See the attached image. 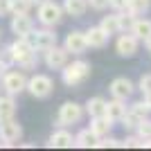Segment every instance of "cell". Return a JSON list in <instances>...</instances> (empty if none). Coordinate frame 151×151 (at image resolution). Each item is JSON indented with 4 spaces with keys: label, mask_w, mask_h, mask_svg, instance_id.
Masks as SVG:
<instances>
[{
    "label": "cell",
    "mask_w": 151,
    "mask_h": 151,
    "mask_svg": "<svg viewBox=\"0 0 151 151\" xmlns=\"http://www.w3.org/2000/svg\"><path fill=\"white\" fill-rule=\"evenodd\" d=\"M9 50H12L14 63H18L23 70H34L38 65L36 50H34V45L29 43L27 36H16V41L9 45Z\"/></svg>",
    "instance_id": "obj_1"
},
{
    "label": "cell",
    "mask_w": 151,
    "mask_h": 151,
    "mask_svg": "<svg viewBox=\"0 0 151 151\" xmlns=\"http://www.w3.org/2000/svg\"><path fill=\"white\" fill-rule=\"evenodd\" d=\"M90 77V63L83 61V59H77L72 63H65L61 70V79L65 86L75 88V86H81L86 79Z\"/></svg>",
    "instance_id": "obj_2"
},
{
    "label": "cell",
    "mask_w": 151,
    "mask_h": 151,
    "mask_svg": "<svg viewBox=\"0 0 151 151\" xmlns=\"http://www.w3.org/2000/svg\"><path fill=\"white\" fill-rule=\"evenodd\" d=\"M63 7L61 5H57L54 0H47V2H43V5H38V9H36V18H38V23L43 27H57L59 23L63 20Z\"/></svg>",
    "instance_id": "obj_3"
},
{
    "label": "cell",
    "mask_w": 151,
    "mask_h": 151,
    "mask_svg": "<svg viewBox=\"0 0 151 151\" xmlns=\"http://www.w3.org/2000/svg\"><path fill=\"white\" fill-rule=\"evenodd\" d=\"M86 113V108L77 101H65L61 104L59 108V115H57V126H72V124H79Z\"/></svg>",
    "instance_id": "obj_4"
},
{
    "label": "cell",
    "mask_w": 151,
    "mask_h": 151,
    "mask_svg": "<svg viewBox=\"0 0 151 151\" xmlns=\"http://www.w3.org/2000/svg\"><path fill=\"white\" fill-rule=\"evenodd\" d=\"M52 90H54V81H52V77L47 75H34L27 79V93L32 97H36V99H45V97H50Z\"/></svg>",
    "instance_id": "obj_5"
},
{
    "label": "cell",
    "mask_w": 151,
    "mask_h": 151,
    "mask_svg": "<svg viewBox=\"0 0 151 151\" xmlns=\"http://www.w3.org/2000/svg\"><path fill=\"white\" fill-rule=\"evenodd\" d=\"M0 83H2V90H5L7 95H20L23 90H27V77L25 72H20V70H7L5 77L0 79Z\"/></svg>",
    "instance_id": "obj_6"
},
{
    "label": "cell",
    "mask_w": 151,
    "mask_h": 151,
    "mask_svg": "<svg viewBox=\"0 0 151 151\" xmlns=\"http://www.w3.org/2000/svg\"><path fill=\"white\" fill-rule=\"evenodd\" d=\"M29 38V43L34 45V50L36 52H45L50 50L52 45H57V34L50 29V27H43V29H32L27 34Z\"/></svg>",
    "instance_id": "obj_7"
},
{
    "label": "cell",
    "mask_w": 151,
    "mask_h": 151,
    "mask_svg": "<svg viewBox=\"0 0 151 151\" xmlns=\"http://www.w3.org/2000/svg\"><path fill=\"white\" fill-rule=\"evenodd\" d=\"M149 111H151V108L145 104V99L131 104V106L126 108L124 117H122V126H124V129H138V124L149 115Z\"/></svg>",
    "instance_id": "obj_8"
},
{
    "label": "cell",
    "mask_w": 151,
    "mask_h": 151,
    "mask_svg": "<svg viewBox=\"0 0 151 151\" xmlns=\"http://www.w3.org/2000/svg\"><path fill=\"white\" fill-rule=\"evenodd\" d=\"M43 54H45L43 61L50 70H63V65L68 63V57H70V52L65 47H59V45H52L50 50H45Z\"/></svg>",
    "instance_id": "obj_9"
},
{
    "label": "cell",
    "mask_w": 151,
    "mask_h": 151,
    "mask_svg": "<svg viewBox=\"0 0 151 151\" xmlns=\"http://www.w3.org/2000/svg\"><path fill=\"white\" fill-rule=\"evenodd\" d=\"M20 138H23V126L16 120L0 122V140L5 142V147H12L16 142H20Z\"/></svg>",
    "instance_id": "obj_10"
},
{
    "label": "cell",
    "mask_w": 151,
    "mask_h": 151,
    "mask_svg": "<svg viewBox=\"0 0 151 151\" xmlns=\"http://www.w3.org/2000/svg\"><path fill=\"white\" fill-rule=\"evenodd\" d=\"M63 47L70 52V54H77V57H81L83 52L88 50V41H86V32H79V29H72L68 32V36H65V43Z\"/></svg>",
    "instance_id": "obj_11"
},
{
    "label": "cell",
    "mask_w": 151,
    "mask_h": 151,
    "mask_svg": "<svg viewBox=\"0 0 151 151\" xmlns=\"http://www.w3.org/2000/svg\"><path fill=\"white\" fill-rule=\"evenodd\" d=\"M138 47H140V38L133 36L131 32H122L120 38L115 41V50L120 57H133L138 52Z\"/></svg>",
    "instance_id": "obj_12"
},
{
    "label": "cell",
    "mask_w": 151,
    "mask_h": 151,
    "mask_svg": "<svg viewBox=\"0 0 151 151\" xmlns=\"http://www.w3.org/2000/svg\"><path fill=\"white\" fill-rule=\"evenodd\" d=\"M108 90H111V97L126 101L133 93H135V86H133L131 79H126V77H117V79H113V81H111Z\"/></svg>",
    "instance_id": "obj_13"
},
{
    "label": "cell",
    "mask_w": 151,
    "mask_h": 151,
    "mask_svg": "<svg viewBox=\"0 0 151 151\" xmlns=\"http://www.w3.org/2000/svg\"><path fill=\"white\" fill-rule=\"evenodd\" d=\"M12 34L16 36H27L32 29H34V20L29 18V14H12Z\"/></svg>",
    "instance_id": "obj_14"
},
{
    "label": "cell",
    "mask_w": 151,
    "mask_h": 151,
    "mask_svg": "<svg viewBox=\"0 0 151 151\" xmlns=\"http://www.w3.org/2000/svg\"><path fill=\"white\" fill-rule=\"evenodd\" d=\"M47 147H54V149H70V147H75V138H72L70 131H65V126H59V131H54L50 135Z\"/></svg>",
    "instance_id": "obj_15"
},
{
    "label": "cell",
    "mask_w": 151,
    "mask_h": 151,
    "mask_svg": "<svg viewBox=\"0 0 151 151\" xmlns=\"http://www.w3.org/2000/svg\"><path fill=\"white\" fill-rule=\"evenodd\" d=\"M124 113H126V101L124 99H111V101H106V117L113 124H117V122H122V117H124Z\"/></svg>",
    "instance_id": "obj_16"
},
{
    "label": "cell",
    "mask_w": 151,
    "mask_h": 151,
    "mask_svg": "<svg viewBox=\"0 0 151 151\" xmlns=\"http://www.w3.org/2000/svg\"><path fill=\"white\" fill-rule=\"evenodd\" d=\"M108 38H111V34H106V32L101 29L99 25L97 27H90L88 32H86V41H88V47H106Z\"/></svg>",
    "instance_id": "obj_17"
},
{
    "label": "cell",
    "mask_w": 151,
    "mask_h": 151,
    "mask_svg": "<svg viewBox=\"0 0 151 151\" xmlns=\"http://www.w3.org/2000/svg\"><path fill=\"white\" fill-rule=\"evenodd\" d=\"M90 131L95 133V138H106L108 133H111V129H113V122L108 120L106 115H101V117H90Z\"/></svg>",
    "instance_id": "obj_18"
},
{
    "label": "cell",
    "mask_w": 151,
    "mask_h": 151,
    "mask_svg": "<svg viewBox=\"0 0 151 151\" xmlns=\"http://www.w3.org/2000/svg\"><path fill=\"white\" fill-rule=\"evenodd\" d=\"M16 117V99L14 95H2L0 97V122H7V120H14Z\"/></svg>",
    "instance_id": "obj_19"
},
{
    "label": "cell",
    "mask_w": 151,
    "mask_h": 151,
    "mask_svg": "<svg viewBox=\"0 0 151 151\" xmlns=\"http://www.w3.org/2000/svg\"><path fill=\"white\" fill-rule=\"evenodd\" d=\"M63 12L72 18H81L88 12V0H63Z\"/></svg>",
    "instance_id": "obj_20"
},
{
    "label": "cell",
    "mask_w": 151,
    "mask_h": 151,
    "mask_svg": "<svg viewBox=\"0 0 151 151\" xmlns=\"http://www.w3.org/2000/svg\"><path fill=\"white\" fill-rule=\"evenodd\" d=\"M83 108L90 117H101V115H106V99L104 97H90Z\"/></svg>",
    "instance_id": "obj_21"
},
{
    "label": "cell",
    "mask_w": 151,
    "mask_h": 151,
    "mask_svg": "<svg viewBox=\"0 0 151 151\" xmlns=\"http://www.w3.org/2000/svg\"><path fill=\"white\" fill-rule=\"evenodd\" d=\"M131 34L138 36L140 41H145L151 34V20L149 18H135V23H133V27H131Z\"/></svg>",
    "instance_id": "obj_22"
},
{
    "label": "cell",
    "mask_w": 151,
    "mask_h": 151,
    "mask_svg": "<svg viewBox=\"0 0 151 151\" xmlns=\"http://www.w3.org/2000/svg\"><path fill=\"white\" fill-rule=\"evenodd\" d=\"M95 142H97V138L90 129H81L75 135V147H81V149H90V147H95Z\"/></svg>",
    "instance_id": "obj_23"
},
{
    "label": "cell",
    "mask_w": 151,
    "mask_h": 151,
    "mask_svg": "<svg viewBox=\"0 0 151 151\" xmlns=\"http://www.w3.org/2000/svg\"><path fill=\"white\" fill-rule=\"evenodd\" d=\"M99 27L106 34H120V20H117V14H108V16H101V23H99Z\"/></svg>",
    "instance_id": "obj_24"
},
{
    "label": "cell",
    "mask_w": 151,
    "mask_h": 151,
    "mask_svg": "<svg viewBox=\"0 0 151 151\" xmlns=\"http://www.w3.org/2000/svg\"><path fill=\"white\" fill-rule=\"evenodd\" d=\"M135 14H131L129 9H124V12H117V20H120V32H131L133 23H135Z\"/></svg>",
    "instance_id": "obj_25"
},
{
    "label": "cell",
    "mask_w": 151,
    "mask_h": 151,
    "mask_svg": "<svg viewBox=\"0 0 151 151\" xmlns=\"http://www.w3.org/2000/svg\"><path fill=\"white\" fill-rule=\"evenodd\" d=\"M151 7V0H129V12L135 14V16H140V14H147Z\"/></svg>",
    "instance_id": "obj_26"
},
{
    "label": "cell",
    "mask_w": 151,
    "mask_h": 151,
    "mask_svg": "<svg viewBox=\"0 0 151 151\" xmlns=\"http://www.w3.org/2000/svg\"><path fill=\"white\" fill-rule=\"evenodd\" d=\"M9 7H12V14H29L34 2L32 0H9Z\"/></svg>",
    "instance_id": "obj_27"
},
{
    "label": "cell",
    "mask_w": 151,
    "mask_h": 151,
    "mask_svg": "<svg viewBox=\"0 0 151 151\" xmlns=\"http://www.w3.org/2000/svg\"><path fill=\"white\" fill-rule=\"evenodd\" d=\"M135 131H138V135H140L142 140H149V138H151V120H149V117H145V120L138 124V129H135Z\"/></svg>",
    "instance_id": "obj_28"
},
{
    "label": "cell",
    "mask_w": 151,
    "mask_h": 151,
    "mask_svg": "<svg viewBox=\"0 0 151 151\" xmlns=\"http://www.w3.org/2000/svg\"><path fill=\"white\" fill-rule=\"evenodd\" d=\"M95 147H97V149H108V147H111V149H113V147H122V140H115V138H99L97 140V142H95Z\"/></svg>",
    "instance_id": "obj_29"
},
{
    "label": "cell",
    "mask_w": 151,
    "mask_h": 151,
    "mask_svg": "<svg viewBox=\"0 0 151 151\" xmlns=\"http://www.w3.org/2000/svg\"><path fill=\"white\" fill-rule=\"evenodd\" d=\"M122 147H129V149H145V140L140 138V135H131V138H126L124 142H122Z\"/></svg>",
    "instance_id": "obj_30"
},
{
    "label": "cell",
    "mask_w": 151,
    "mask_h": 151,
    "mask_svg": "<svg viewBox=\"0 0 151 151\" xmlns=\"http://www.w3.org/2000/svg\"><path fill=\"white\" fill-rule=\"evenodd\" d=\"M138 90L142 95L145 93H151V72H147V75L140 77V81H138Z\"/></svg>",
    "instance_id": "obj_31"
},
{
    "label": "cell",
    "mask_w": 151,
    "mask_h": 151,
    "mask_svg": "<svg viewBox=\"0 0 151 151\" xmlns=\"http://www.w3.org/2000/svg\"><path fill=\"white\" fill-rule=\"evenodd\" d=\"M108 7L115 9V12H124L129 7V0H108Z\"/></svg>",
    "instance_id": "obj_32"
},
{
    "label": "cell",
    "mask_w": 151,
    "mask_h": 151,
    "mask_svg": "<svg viewBox=\"0 0 151 151\" xmlns=\"http://www.w3.org/2000/svg\"><path fill=\"white\" fill-rule=\"evenodd\" d=\"M0 61L7 63V65H12V63H14V57H12V50H9V45L0 50Z\"/></svg>",
    "instance_id": "obj_33"
},
{
    "label": "cell",
    "mask_w": 151,
    "mask_h": 151,
    "mask_svg": "<svg viewBox=\"0 0 151 151\" xmlns=\"http://www.w3.org/2000/svg\"><path fill=\"white\" fill-rule=\"evenodd\" d=\"M88 7H93V9H97V12H104L108 7V0H88Z\"/></svg>",
    "instance_id": "obj_34"
},
{
    "label": "cell",
    "mask_w": 151,
    "mask_h": 151,
    "mask_svg": "<svg viewBox=\"0 0 151 151\" xmlns=\"http://www.w3.org/2000/svg\"><path fill=\"white\" fill-rule=\"evenodd\" d=\"M0 16H12V7H9V0H0Z\"/></svg>",
    "instance_id": "obj_35"
},
{
    "label": "cell",
    "mask_w": 151,
    "mask_h": 151,
    "mask_svg": "<svg viewBox=\"0 0 151 151\" xmlns=\"http://www.w3.org/2000/svg\"><path fill=\"white\" fill-rule=\"evenodd\" d=\"M7 70H9V65H7V63H2V61H0V79L5 77V72H7Z\"/></svg>",
    "instance_id": "obj_36"
},
{
    "label": "cell",
    "mask_w": 151,
    "mask_h": 151,
    "mask_svg": "<svg viewBox=\"0 0 151 151\" xmlns=\"http://www.w3.org/2000/svg\"><path fill=\"white\" fill-rule=\"evenodd\" d=\"M145 47H147V50H149V52H151V34H149V36H147V38H145Z\"/></svg>",
    "instance_id": "obj_37"
},
{
    "label": "cell",
    "mask_w": 151,
    "mask_h": 151,
    "mask_svg": "<svg viewBox=\"0 0 151 151\" xmlns=\"http://www.w3.org/2000/svg\"><path fill=\"white\" fill-rule=\"evenodd\" d=\"M145 104L151 108V93H145Z\"/></svg>",
    "instance_id": "obj_38"
},
{
    "label": "cell",
    "mask_w": 151,
    "mask_h": 151,
    "mask_svg": "<svg viewBox=\"0 0 151 151\" xmlns=\"http://www.w3.org/2000/svg\"><path fill=\"white\" fill-rule=\"evenodd\" d=\"M32 2H34V5L38 7V5H43V2H47V0H32Z\"/></svg>",
    "instance_id": "obj_39"
},
{
    "label": "cell",
    "mask_w": 151,
    "mask_h": 151,
    "mask_svg": "<svg viewBox=\"0 0 151 151\" xmlns=\"http://www.w3.org/2000/svg\"><path fill=\"white\" fill-rule=\"evenodd\" d=\"M0 147H5V142H2V140H0Z\"/></svg>",
    "instance_id": "obj_40"
},
{
    "label": "cell",
    "mask_w": 151,
    "mask_h": 151,
    "mask_svg": "<svg viewBox=\"0 0 151 151\" xmlns=\"http://www.w3.org/2000/svg\"><path fill=\"white\" fill-rule=\"evenodd\" d=\"M0 36H2V29H0Z\"/></svg>",
    "instance_id": "obj_41"
}]
</instances>
